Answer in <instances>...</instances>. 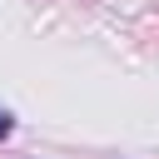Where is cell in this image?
<instances>
[{"label":"cell","instance_id":"cell-1","mask_svg":"<svg viewBox=\"0 0 159 159\" xmlns=\"http://www.w3.org/2000/svg\"><path fill=\"white\" fill-rule=\"evenodd\" d=\"M10 129H15V119H10V109H0V139H5Z\"/></svg>","mask_w":159,"mask_h":159}]
</instances>
